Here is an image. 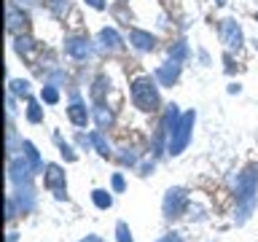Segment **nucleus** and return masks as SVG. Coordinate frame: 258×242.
Listing matches in <instances>:
<instances>
[{"instance_id":"5","label":"nucleus","mask_w":258,"mask_h":242,"mask_svg":"<svg viewBox=\"0 0 258 242\" xmlns=\"http://www.w3.org/2000/svg\"><path fill=\"white\" fill-rule=\"evenodd\" d=\"M43 183H46V189L48 191H54L56 197H64V172L56 164H48L46 167V177H43Z\"/></svg>"},{"instance_id":"21","label":"nucleus","mask_w":258,"mask_h":242,"mask_svg":"<svg viewBox=\"0 0 258 242\" xmlns=\"http://www.w3.org/2000/svg\"><path fill=\"white\" fill-rule=\"evenodd\" d=\"M43 100L46 102H56V92L54 89H43Z\"/></svg>"},{"instance_id":"25","label":"nucleus","mask_w":258,"mask_h":242,"mask_svg":"<svg viewBox=\"0 0 258 242\" xmlns=\"http://www.w3.org/2000/svg\"><path fill=\"white\" fill-rule=\"evenodd\" d=\"M81 242H102L100 237H94V234H92V237H86V239H81Z\"/></svg>"},{"instance_id":"10","label":"nucleus","mask_w":258,"mask_h":242,"mask_svg":"<svg viewBox=\"0 0 258 242\" xmlns=\"http://www.w3.org/2000/svg\"><path fill=\"white\" fill-rule=\"evenodd\" d=\"M68 116H70V121L73 124H78V127H86V121H89V113H86V108L81 102H73L70 108H68Z\"/></svg>"},{"instance_id":"27","label":"nucleus","mask_w":258,"mask_h":242,"mask_svg":"<svg viewBox=\"0 0 258 242\" xmlns=\"http://www.w3.org/2000/svg\"><path fill=\"white\" fill-rule=\"evenodd\" d=\"M218 3H223V0H218Z\"/></svg>"},{"instance_id":"20","label":"nucleus","mask_w":258,"mask_h":242,"mask_svg":"<svg viewBox=\"0 0 258 242\" xmlns=\"http://www.w3.org/2000/svg\"><path fill=\"white\" fill-rule=\"evenodd\" d=\"M27 81H14V92H19V94H27Z\"/></svg>"},{"instance_id":"17","label":"nucleus","mask_w":258,"mask_h":242,"mask_svg":"<svg viewBox=\"0 0 258 242\" xmlns=\"http://www.w3.org/2000/svg\"><path fill=\"white\" fill-rule=\"evenodd\" d=\"M116 234H118V242H132V234H129V226L124 221H118L116 226Z\"/></svg>"},{"instance_id":"26","label":"nucleus","mask_w":258,"mask_h":242,"mask_svg":"<svg viewBox=\"0 0 258 242\" xmlns=\"http://www.w3.org/2000/svg\"><path fill=\"white\" fill-rule=\"evenodd\" d=\"M89 3H92L94 8H102V0H89Z\"/></svg>"},{"instance_id":"8","label":"nucleus","mask_w":258,"mask_h":242,"mask_svg":"<svg viewBox=\"0 0 258 242\" xmlns=\"http://www.w3.org/2000/svg\"><path fill=\"white\" fill-rule=\"evenodd\" d=\"M68 51L73 54V56H78V59H84V56H89V40L86 38H70L68 40Z\"/></svg>"},{"instance_id":"23","label":"nucleus","mask_w":258,"mask_h":242,"mask_svg":"<svg viewBox=\"0 0 258 242\" xmlns=\"http://www.w3.org/2000/svg\"><path fill=\"white\" fill-rule=\"evenodd\" d=\"M6 218H8V221L14 218V202L11 199H8V205H6Z\"/></svg>"},{"instance_id":"12","label":"nucleus","mask_w":258,"mask_h":242,"mask_svg":"<svg viewBox=\"0 0 258 242\" xmlns=\"http://www.w3.org/2000/svg\"><path fill=\"white\" fill-rule=\"evenodd\" d=\"M177 70H180V68H177L175 62H169L167 68L159 70V81H161V84H172V81L177 78Z\"/></svg>"},{"instance_id":"6","label":"nucleus","mask_w":258,"mask_h":242,"mask_svg":"<svg viewBox=\"0 0 258 242\" xmlns=\"http://www.w3.org/2000/svg\"><path fill=\"white\" fill-rule=\"evenodd\" d=\"M223 43L229 46V48H239L242 32H239V27H237V22H226V24H223Z\"/></svg>"},{"instance_id":"3","label":"nucleus","mask_w":258,"mask_h":242,"mask_svg":"<svg viewBox=\"0 0 258 242\" xmlns=\"http://www.w3.org/2000/svg\"><path fill=\"white\" fill-rule=\"evenodd\" d=\"M191 127H194V113H185V116L175 124L172 129V137H169V153L177 156L185 145H188V137H191Z\"/></svg>"},{"instance_id":"15","label":"nucleus","mask_w":258,"mask_h":242,"mask_svg":"<svg viewBox=\"0 0 258 242\" xmlns=\"http://www.w3.org/2000/svg\"><path fill=\"white\" fill-rule=\"evenodd\" d=\"M24 153H27V159H30L32 169H38V167H40V159H38V151H35V145H32V143H24Z\"/></svg>"},{"instance_id":"11","label":"nucleus","mask_w":258,"mask_h":242,"mask_svg":"<svg viewBox=\"0 0 258 242\" xmlns=\"http://www.w3.org/2000/svg\"><path fill=\"white\" fill-rule=\"evenodd\" d=\"M24 22H27V19H24V14H19V11H14V8H8V30H11V32H16V30H24Z\"/></svg>"},{"instance_id":"2","label":"nucleus","mask_w":258,"mask_h":242,"mask_svg":"<svg viewBox=\"0 0 258 242\" xmlns=\"http://www.w3.org/2000/svg\"><path fill=\"white\" fill-rule=\"evenodd\" d=\"M132 100L140 110H156L159 108V94L151 78H137L132 84Z\"/></svg>"},{"instance_id":"24","label":"nucleus","mask_w":258,"mask_h":242,"mask_svg":"<svg viewBox=\"0 0 258 242\" xmlns=\"http://www.w3.org/2000/svg\"><path fill=\"white\" fill-rule=\"evenodd\" d=\"M159 242H180V237H177V234H167V237L159 239Z\"/></svg>"},{"instance_id":"4","label":"nucleus","mask_w":258,"mask_h":242,"mask_svg":"<svg viewBox=\"0 0 258 242\" xmlns=\"http://www.w3.org/2000/svg\"><path fill=\"white\" fill-rule=\"evenodd\" d=\"M185 202H188V197H185V191H183V189H169V191H167V197H164V215H167V218L183 215Z\"/></svg>"},{"instance_id":"13","label":"nucleus","mask_w":258,"mask_h":242,"mask_svg":"<svg viewBox=\"0 0 258 242\" xmlns=\"http://www.w3.org/2000/svg\"><path fill=\"white\" fill-rule=\"evenodd\" d=\"M97 124H100V129H108L110 124H113V113L105 108V105H97Z\"/></svg>"},{"instance_id":"9","label":"nucleus","mask_w":258,"mask_h":242,"mask_svg":"<svg viewBox=\"0 0 258 242\" xmlns=\"http://www.w3.org/2000/svg\"><path fill=\"white\" fill-rule=\"evenodd\" d=\"M132 43L140 48V51H148V48H153V43H156V40H153V35H148V32H143V30H132Z\"/></svg>"},{"instance_id":"22","label":"nucleus","mask_w":258,"mask_h":242,"mask_svg":"<svg viewBox=\"0 0 258 242\" xmlns=\"http://www.w3.org/2000/svg\"><path fill=\"white\" fill-rule=\"evenodd\" d=\"M113 189H116V191H124V177H121V175H113Z\"/></svg>"},{"instance_id":"18","label":"nucleus","mask_w":258,"mask_h":242,"mask_svg":"<svg viewBox=\"0 0 258 242\" xmlns=\"http://www.w3.org/2000/svg\"><path fill=\"white\" fill-rule=\"evenodd\" d=\"M102 40H105V46L118 48V35H116L113 30H102Z\"/></svg>"},{"instance_id":"16","label":"nucleus","mask_w":258,"mask_h":242,"mask_svg":"<svg viewBox=\"0 0 258 242\" xmlns=\"http://www.w3.org/2000/svg\"><path fill=\"white\" fill-rule=\"evenodd\" d=\"M92 143L97 145V151H100L102 156H110V148H108V143L102 140V135H100V132H94V135H92Z\"/></svg>"},{"instance_id":"1","label":"nucleus","mask_w":258,"mask_h":242,"mask_svg":"<svg viewBox=\"0 0 258 242\" xmlns=\"http://www.w3.org/2000/svg\"><path fill=\"white\" fill-rule=\"evenodd\" d=\"M255 191H258V167H247L237 177V223H245L255 210Z\"/></svg>"},{"instance_id":"14","label":"nucleus","mask_w":258,"mask_h":242,"mask_svg":"<svg viewBox=\"0 0 258 242\" xmlns=\"http://www.w3.org/2000/svg\"><path fill=\"white\" fill-rule=\"evenodd\" d=\"M92 199H94V205L100 207V210H108V207L113 205V197H110L108 191H94V194H92Z\"/></svg>"},{"instance_id":"19","label":"nucleus","mask_w":258,"mask_h":242,"mask_svg":"<svg viewBox=\"0 0 258 242\" xmlns=\"http://www.w3.org/2000/svg\"><path fill=\"white\" fill-rule=\"evenodd\" d=\"M27 118L30 121H40V108L35 102H30V110H27Z\"/></svg>"},{"instance_id":"7","label":"nucleus","mask_w":258,"mask_h":242,"mask_svg":"<svg viewBox=\"0 0 258 242\" xmlns=\"http://www.w3.org/2000/svg\"><path fill=\"white\" fill-rule=\"evenodd\" d=\"M30 167H27V161L24 159H16V161H11V180L14 183H27L30 180Z\"/></svg>"}]
</instances>
